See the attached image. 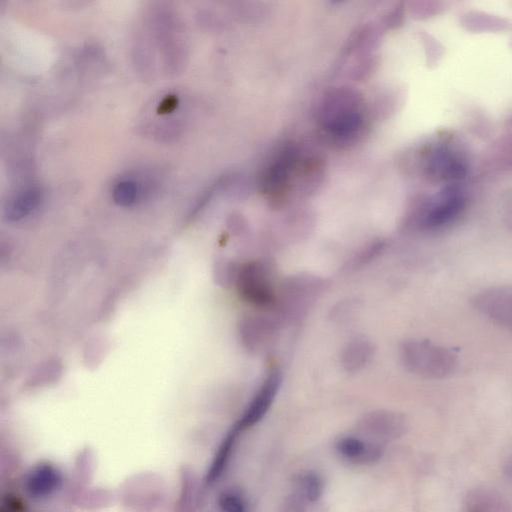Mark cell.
Here are the masks:
<instances>
[{
	"label": "cell",
	"instance_id": "1",
	"mask_svg": "<svg viewBox=\"0 0 512 512\" xmlns=\"http://www.w3.org/2000/svg\"><path fill=\"white\" fill-rule=\"evenodd\" d=\"M363 100L354 90L339 88L330 91L319 108L322 128L336 139H352L363 127Z\"/></svg>",
	"mask_w": 512,
	"mask_h": 512
},
{
	"label": "cell",
	"instance_id": "2",
	"mask_svg": "<svg viewBox=\"0 0 512 512\" xmlns=\"http://www.w3.org/2000/svg\"><path fill=\"white\" fill-rule=\"evenodd\" d=\"M400 359L409 372L429 379L448 377L458 365L455 350L427 339L404 341L400 346Z\"/></svg>",
	"mask_w": 512,
	"mask_h": 512
},
{
	"label": "cell",
	"instance_id": "3",
	"mask_svg": "<svg viewBox=\"0 0 512 512\" xmlns=\"http://www.w3.org/2000/svg\"><path fill=\"white\" fill-rule=\"evenodd\" d=\"M234 285L241 298L264 311H273L277 300V288L272 279L270 266L262 260L239 265Z\"/></svg>",
	"mask_w": 512,
	"mask_h": 512
},
{
	"label": "cell",
	"instance_id": "4",
	"mask_svg": "<svg viewBox=\"0 0 512 512\" xmlns=\"http://www.w3.org/2000/svg\"><path fill=\"white\" fill-rule=\"evenodd\" d=\"M323 289V281L315 276H292L277 289L273 313L281 324L296 320L305 314Z\"/></svg>",
	"mask_w": 512,
	"mask_h": 512
},
{
	"label": "cell",
	"instance_id": "5",
	"mask_svg": "<svg viewBox=\"0 0 512 512\" xmlns=\"http://www.w3.org/2000/svg\"><path fill=\"white\" fill-rule=\"evenodd\" d=\"M470 302L476 312L512 335V284L481 289Z\"/></svg>",
	"mask_w": 512,
	"mask_h": 512
},
{
	"label": "cell",
	"instance_id": "6",
	"mask_svg": "<svg viewBox=\"0 0 512 512\" xmlns=\"http://www.w3.org/2000/svg\"><path fill=\"white\" fill-rule=\"evenodd\" d=\"M357 430L361 438L382 445L404 435L407 420L396 411L375 410L363 415L357 423Z\"/></svg>",
	"mask_w": 512,
	"mask_h": 512
},
{
	"label": "cell",
	"instance_id": "7",
	"mask_svg": "<svg viewBox=\"0 0 512 512\" xmlns=\"http://www.w3.org/2000/svg\"><path fill=\"white\" fill-rule=\"evenodd\" d=\"M300 160L299 151L295 146L283 148L265 171L262 190L273 199L283 196Z\"/></svg>",
	"mask_w": 512,
	"mask_h": 512
},
{
	"label": "cell",
	"instance_id": "8",
	"mask_svg": "<svg viewBox=\"0 0 512 512\" xmlns=\"http://www.w3.org/2000/svg\"><path fill=\"white\" fill-rule=\"evenodd\" d=\"M281 381L282 375L279 368L270 367L242 417L236 422L242 430L256 425L266 415L277 395Z\"/></svg>",
	"mask_w": 512,
	"mask_h": 512
},
{
	"label": "cell",
	"instance_id": "9",
	"mask_svg": "<svg viewBox=\"0 0 512 512\" xmlns=\"http://www.w3.org/2000/svg\"><path fill=\"white\" fill-rule=\"evenodd\" d=\"M280 323L275 317L251 315L240 324L241 339L245 347L251 351L261 350L277 331Z\"/></svg>",
	"mask_w": 512,
	"mask_h": 512
},
{
	"label": "cell",
	"instance_id": "10",
	"mask_svg": "<svg viewBox=\"0 0 512 512\" xmlns=\"http://www.w3.org/2000/svg\"><path fill=\"white\" fill-rule=\"evenodd\" d=\"M335 449L344 459L360 465L374 464L383 455L381 444L352 435L337 439Z\"/></svg>",
	"mask_w": 512,
	"mask_h": 512
},
{
	"label": "cell",
	"instance_id": "11",
	"mask_svg": "<svg viewBox=\"0 0 512 512\" xmlns=\"http://www.w3.org/2000/svg\"><path fill=\"white\" fill-rule=\"evenodd\" d=\"M42 201V190L37 185L19 189L6 203L4 215L9 221H20L33 213Z\"/></svg>",
	"mask_w": 512,
	"mask_h": 512
},
{
	"label": "cell",
	"instance_id": "12",
	"mask_svg": "<svg viewBox=\"0 0 512 512\" xmlns=\"http://www.w3.org/2000/svg\"><path fill=\"white\" fill-rule=\"evenodd\" d=\"M505 503L494 491L485 488L470 490L463 501L462 512H504Z\"/></svg>",
	"mask_w": 512,
	"mask_h": 512
},
{
	"label": "cell",
	"instance_id": "13",
	"mask_svg": "<svg viewBox=\"0 0 512 512\" xmlns=\"http://www.w3.org/2000/svg\"><path fill=\"white\" fill-rule=\"evenodd\" d=\"M372 351L371 344L365 339L351 341L342 354L344 369L349 372L361 369L370 360Z\"/></svg>",
	"mask_w": 512,
	"mask_h": 512
},
{
	"label": "cell",
	"instance_id": "14",
	"mask_svg": "<svg viewBox=\"0 0 512 512\" xmlns=\"http://www.w3.org/2000/svg\"><path fill=\"white\" fill-rule=\"evenodd\" d=\"M324 491V482L322 477L314 472L307 471L300 474L296 479V492L294 493L304 502L318 501Z\"/></svg>",
	"mask_w": 512,
	"mask_h": 512
},
{
	"label": "cell",
	"instance_id": "15",
	"mask_svg": "<svg viewBox=\"0 0 512 512\" xmlns=\"http://www.w3.org/2000/svg\"><path fill=\"white\" fill-rule=\"evenodd\" d=\"M142 187L133 178H122L112 188L113 201L121 207L134 205L142 196Z\"/></svg>",
	"mask_w": 512,
	"mask_h": 512
},
{
	"label": "cell",
	"instance_id": "16",
	"mask_svg": "<svg viewBox=\"0 0 512 512\" xmlns=\"http://www.w3.org/2000/svg\"><path fill=\"white\" fill-rule=\"evenodd\" d=\"M385 243L381 240L373 241L361 250L349 261L348 269H357L377 257L384 249Z\"/></svg>",
	"mask_w": 512,
	"mask_h": 512
},
{
	"label": "cell",
	"instance_id": "17",
	"mask_svg": "<svg viewBox=\"0 0 512 512\" xmlns=\"http://www.w3.org/2000/svg\"><path fill=\"white\" fill-rule=\"evenodd\" d=\"M218 506L222 512H247L244 498L234 490H225L219 494Z\"/></svg>",
	"mask_w": 512,
	"mask_h": 512
},
{
	"label": "cell",
	"instance_id": "18",
	"mask_svg": "<svg viewBox=\"0 0 512 512\" xmlns=\"http://www.w3.org/2000/svg\"><path fill=\"white\" fill-rule=\"evenodd\" d=\"M305 502L293 494L284 504L281 512H306Z\"/></svg>",
	"mask_w": 512,
	"mask_h": 512
}]
</instances>
